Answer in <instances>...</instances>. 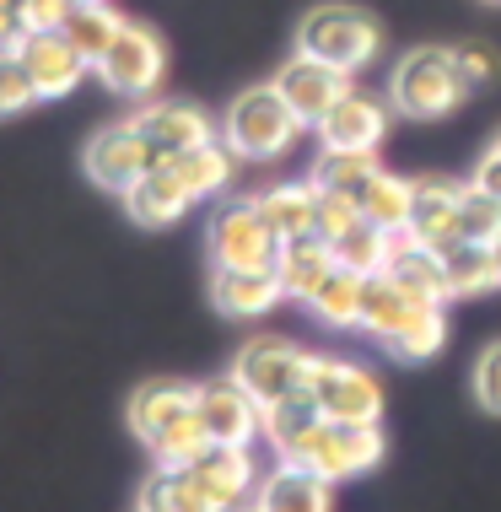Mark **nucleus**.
Masks as SVG:
<instances>
[{
    "instance_id": "f257e3e1",
    "label": "nucleus",
    "mask_w": 501,
    "mask_h": 512,
    "mask_svg": "<svg viewBox=\"0 0 501 512\" xmlns=\"http://www.w3.org/2000/svg\"><path fill=\"white\" fill-rule=\"evenodd\" d=\"M469 92H475V81L464 76L458 54L442 49V44L410 49L405 60L394 65V76H388V103H394V114L415 119V124H437V119L458 114V108L469 103Z\"/></svg>"
},
{
    "instance_id": "f03ea898",
    "label": "nucleus",
    "mask_w": 501,
    "mask_h": 512,
    "mask_svg": "<svg viewBox=\"0 0 501 512\" xmlns=\"http://www.w3.org/2000/svg\"><path fill=\"white\" fill-rule=\"evenodd\" d=\"M291 44H297V54H313V60L334 65V71L356 76L388 49V33L372 11L329 0V6H313L308 17L297 22V38H291Z\"/></svg>"
},
{
    "instance_id": "7ed1b4c3",
    "label": "nucleus",
    "mask_w": 501,
    "mask_h": 512,
    "mask_svg": "<svg viewBox=\"0 0 501 512\" xmlns=\"http://www.w3.org/2000/svg\"><path fill=\"white\" fill-rule=\"evenodd\" d=\"M308 135V124L297 119V108L281 98L275 81H259L232 98V108L221 114V141L238 151L243 162H275Z\"/></svg>"
},
{
    "instance_id": "20e7f679",
    "label": "nucleus",
    "mask_w": 501,
    "mask_h": 512,
    "mask_svg": "<svg viewBox=\"0 0 501 512\" xmlns=\"http://www.w3.org/2000/svg\"><path fill=\"white\" fill-rule=\"evenodd\" d=\"M281 238L270 232L254 195H232L221 200L211 221H205V259L211 270H275Z\"/></svg>"
},
{
    "instance_id": "39448f33",
    "label": "nucleus",
    "mask_w": 501,
    "mask_h": 512,
    "mask_svg": "<svg viewBox=\"0 0 501 512\" xmlns=\"http://www.w3.org/2000/svg\"><path fill=\"white\" fill-rule=\"evenodd\" d=\"M388 459V437L383 426H340V421H318L308 437H302V448L291 453L286 464H302L313 469L318 480H329V486H345V480H361L372 475Z\"/></svg>"
},
{
    "instance_id": "423d86ee",
    "label": "nucleus",
    "mask_w": 501,
    "mask_h": 512,
    "mask_svg": "<svg viewBox=\"0 0 501 512\" xmlns=\"http://www.w3.org/2000/svg\"><path fill=\"white\" fill-rule=\"evenodd\" d=\"M232 378H238L264 410L291 405V399H308L313 351H302V345H291V340H275V335H254L238 356H232Z\"/></svg>"
},
{
    "instance_id": "0eeeda50",
    "label": "nucleus",
    "mask_w": 501,
    "mask_h": 512,
    "mask_svg": "<svg viewBox=\"0 0 501 512\" xmlns=\"http://www.w3.org/2000/svg\"><path fill=\"white\" fill-rule=\"evenodd\" d=\"M97 81H103L114 98H135V103L157 98L162 81H167V44H162V33H157V27H146V22H135V17H124L119 38L108 44L103 60H97Z\"/></svg>"
},
{
    "instance_id": "6e6552de",
    "label": "nucleus",
    "mask_w": 501,
    "mask_h": 512,
    "mask_svg": "<svg viewBox=\"0 0 501 512\" xmlns=\"http://www.w3.org/2000/svg\"><path fill=\"white\" fill-rule=\"evenodd\" d=\"M308 399L324 421L340 426H378L383 421V383L378 372L340 362V356H313V378H308Z\"/></svg>"
},
{
    "instance_id": "1a4fd4ad",
    "label": "nucleus",
    "mask_w": 501,
    "mask_h": 512,
    "mask_svg": "<svg viewBox=\"0 0 501 512\" xmlns=\"http://www.w3.org/2000/svg\"><path fill=\"white\" fill-rule=\"evenodd\" d=\"M151 162H157V157H151V146H146V135H141V124H135V119L103 124V130L81 146V173H87L103 195H124V189L151 168Z\"/></svg>"
},
{
    "instance_id": "9d476101",
    "label": "nucleus",
    "mask_w": 501,
    "mask_h": 512,
    "mask_svg": "<svg viewBox=\"0 0 501 512\" xmlns=\"http://www.w3.org/2000/svg\"><path fill=\"white\" fill-rule=\"evenodd\" d=\"M130 119L141 124V135H146L157 162L184 157V151L205 146V141H221V119H211L200 103H184V98H146Z\"/></svg>"
},
{
    "instance_id": "9b49d317",
    "label": "nucleus",
    "mask_w": 501,
    "mask_h": 512,
    "mask_svg": "<svg viewBox=\"0 0 501 512\" xmlns=\"http://www.w3.org/2000/svg\"><path fill=\"white\" fill-rule=\"evenodd\" d=\"M388 124H394V103L351 87L313 130H318V151H378L388 141Z\"/></svg>"
},
{
    "instance_id": "f8f14e48",
    "label": "nucleus",
    "mask_w": 501,
    "mask_h": 512,
    "mask_svg": "<svg viewBox=\"0 0 501 512\" xmlns=\"http://www.w3.org/2000/svg\"><path fill=\"white\" fill-rule=\"evenodd\" d=\"M200 421L205 432H211L216 442H232V448H254V442L264 437V405L254 394L243 389L232 372H221V378L200 383Z\"/></svg>"
},
{
    "instance_id": "ddd939ff",
    "label": "nucleus",
    "mask_w": 501,
    "mask_h": 512,
    "mask_svg": "<svg viewBox=\"0 0 501 512\" xmlns=\"http://www.w3.org/2000/svg\"><path fill=\"white\" fill-rule=\"evenodd\" d=\"M405 238L431 248V254H448V248L469 243L464 238V178H421Z\"/></svg>"
},
{
    "instance_id": "4468645a",
    "label": "nucleus",
    "mask_w": 501,
    "mask_h": 512,
    "mask_svg": "<svg viewBox=\"0 0 501 512\" xmlns=\"http://www.w3.org/2000/svg\"><path fill=\"white\" fill-rule=\"evenodd\" d=\"M17 54L27 60V71H33L38 92H44V103H54V98H71V92L81 87V81L97 76L87 54H81V49L71 44V38H65V27H44V33H27Z\"/></svg>"
},
{
    "instance_id": "2eb2a0df",
    "label": "nucleus",
    "mask_w": 501,
    "mask_h": 512,
    "mask_svg": "<svg viewBox=\"0 0 501 512\" xmlns=\"http://www.w3.org/2000/svg\"><path fill=\"white\" fill-rule=\"evenodd\" d=\"M275 87H281V98L291 108H297V119L313 130V124L324 119L356 81L345 71H334V65H324V60H313V54H291L281 71H275Z\"/></svg>"
},
{
    "instance_id": "dca6fc26",
    "label": "nucleus",
    "mask_w": 501,
    "mask_h": 512,
    "mask_svg": "<svg viewBox=\"0 0 501 512\" xmlns=\"http://www.w3.org/2000/svg\"><path fill=\"white\" fill-rule=\"evenodd\" d=\"M119 200H124V216H130L135 227H151V232L178 227V221L189 216V205H194L189 184L178 178L173 162H151V168L135 178V184L124 189Z\"/></svg>"
},
{
    "instance_id": "f3484780",
    "label": "nucleus",
    "mask_w": 501,
    "mask_h": 512,
    "mask_svg": "<svg viewBox=\"0 0 501 512\" xmlns=\"http://www.w3.org/2000/svg\"><path fill=\"white\" fill-rule=\"evenodd\" d=\"M194 486L205 491V502H211L216 512H232L243 502H254L259 491V464H254V448H232V442H216L211 453H205L200 464H189Z\"/></svg>"
},
{
    "instance_id": "a211bd4d",
    "label": "nucleus",
    "mask_w": 501,
    "mask_h": 512,
    "mask_svg": "<svg viewBox=\"0 0 501 512\" xmlns=\"http://www.w3.org/2000/svg\"><path fill=\"white\" fill-rule=\"evenodd\" d=\"M200 405V383H178V378H151L141 389L130 394V405H124V421H130V432L141 442H157L167 426H178L184 415H194Z\"/></svg>"
},
{
    "instance_id": "6ab92c4d",
    "label": "nucleus",
    "mask_w": 501,
    "mask_h": 512,
    "mask_svg": "<svg viewBox=\"0 0 501 512\" xmlns=\"http://www.w3.org/2000/svg\"><path fill=\"white\" fill-rule=\"evenodd\" d=\"M205 292H211V308L227 318H264L286 302V286L275 270H211Z\"/></svg>"
},
{
    "instance_id": "aec40b11",
    "label": "nucleus",
    "mask_w": 501,
    "mask_h": 512,
    "mask_svg": "<svg viewBox=\"0 0 501 512\" xmlns=\"http://www.w3.org/2000/svg\"><path fill=\"white\" fill-rule=\"evenodd\" d=\"M254 507L259 512H334V486L318 480L313 469L275 459L254 491Z\"/></svg>"
},
{
    "instance_id": "412c9836",
    "label": "nucleus",
    "mask_w": 501,
    "mask_h": 512,
    "mask_svg": "<svg viewBox=\"0 0 501 512\" xmlns=\"http://www.w3.org/2000/svg\"><path fill=\"white\" fill-rule=\"evenodd\" d=\"M254 200H259L264 221H270V232H275L281 243L318 232V189H313V178H286V184L259 189Z\"/></svg>"
},
{
    "instance_id": "4be33fe9",
    "label": "nucleus",
    "mask_w": 501,
    "mask_h": 512,
    "mask_svg": "<svg viewBox=\"0 0 501 512\" xmlns=\"http://www.w3.org/2000/svg\"><path fill=\"white\" fill-rule=\"evenodd\" d=\"M421 308H431V302L410 297L394 275H367V286H361V324L356 329H367L378 345H388Z\"/></svg>"
},
{
    "instance_id": "5701e85b",
    "label": "nucleus",
    "mask_w": 501,
    "mask_h": 512,
    "mask_svg": "<svg viewBox=\"0 0 501 512\" xmlns=\"http://www.w3.org/2000/svg\"><path fill=\"white\" fill-rule=\"evenodd\" d=\"M334 265H340V259H334V243L318 238V232L281 243V254H275V275H281L286 297H297V302H308L318 286L334 275Z\"/></svg>"
},
{
    "instance_id": "b1692460",
    "label": "nucleus",
    "mask_w": 501,
    "mask_h": 512,
    "mask_svg": "<svg viewBox=\"0 0 501 512\" xmlns=\"http://www.w3.org/2000/svg\"><path fill=\"white\" fill-rule=\"evenodd\" d=\"M178 168V178L189 184V195H194V205L200 200H216V195H227L232 189V178H238V151H232L227 141H205V146H194V151H184V157H167Z\"/></svg>"
},
{
    "instance_id": "393cba45",
    "label": "nucleus",
    "mask_w": 501,
    "mask_h": 512,
    "mask_svg": "<svg viewBox=\"0 0 501 512\" xmlns=\"http://www.w3.org/2000/svg\"><path fill=\"white\" fill-rule=\"evenodd\" d=\"M388 275H394L410 297H421V302H448V270H442V254L410 243L405 232H399V248H394V265H388Z\"/></svg>"
},
{
    "instance_id": "a878e982",
    "label": "nucleus",
    "mask_w": 501,
    "mask_h": 512,
    "mask_svg": "<svg viewBox=\"0 0 501 512\" xmlns=\"http://www.w3.org/2000/svg\"><path fill=\"white\" fill-rule=\"evenodd\" d=\"M361 286H367V275L334 265V275L318 286L308 302H302V308H308L324 329H356L361 324Z\"/></svg>"
},
{
    "instance_id": "bb28decb",
    "label": "nucleus",
    "mask_w": 501,
    "mask_h": 512,
    "mask_svg": "<svg viewBox=\"0 0 501 512\" xmlns=\"http://www.w3.org/2000/svg\"><path fill=\"white\" fill-rule=\"evenodd\" d=\"M394 248H399V232L378 227V221H361V227H351L340 243H334V259H340L345 270H356V275H388Z\"/></svg>"
},
{
    "instance_id": "cd10ccee",
    "label": "nucleus",
    "mask_w": 501,
    "mask_h": 512,
    "mask_svg": "<svg viewBox=\"0 0 501 512\" xmlns=\"http://www.w3.org/2000/svg\"><path fill=\"white\" fill-rule=\"evenodd\" d=\"M135 512H216V507L205 502L189 469H151L141 496H135Z\"/></svg>"
},
{
    "instance_id": "c85d7f7f",
    "label": "nucleus",
    "mask_w": 501,
    "mask_h": 512,
    "mask_svg": "<svg viewBox=\"0 0 501 512\" xmlns=\"http://www.w3.org/2000/svg\"><path fill=\"white\" fill-rule=\"evenodd\" d=\"M415 178H399V173H378L367 184V195H361V216L367 221H378V227H388V232H405L410 227V216H415Z\"/></svg>"
},
{
    "instance_id": "c756f323",
    "label": "nucleus",
    "mask_w": 501,
    "mask_h": 512,
    "mask_svg": "<svg viewBox=\"0 0 501 512\" xmlns=\"http://www.w3.org/2000/svg\"><path fill=\"white\" fill-rule=\"evenodd\" d=\"M383 173L378 151H318L313 162V184L318 189H340V195H367V184Z\"/></svg>"
},
{
    "instance_id": "7c9ffc66",
    "label": "nucleus",
    "mask_w": 501,
    "mask_h": 512,
    "mask_svg": "<svg viewBox=\"0 0 501 512\" xmlns=\"http://www.w3.org/2000/svg\"><path fill=\"white\" fill-rule=\"evenodd\" d=\"M211 448H216V437L205 432L200 410H194V415H184L178 426H167V432H162L157 442H146V453H151V469H189V464H200Z\"/></svg>"
},
{
    "instance_id": "2f4dec72",
    "label": "nucleus",
    "mask_w": 501,
    "mask_h": 512,
    "mask_svg": "<svg viewBox=\"0 0 501 512\" xmlns=\"http://www.w3.org/2000/svg\"><path fill=\"white\" fill-rule=\"evenodd\" d=\"M442 345H448V313H442V302H431V308H421L394 340L383 345V351L394 356V362L421 367V362H431V356L442 351Z\"/></svg>"
},
{
    "instance_id": "473e14b6",
    "label": "nucleus",
    "mask_w": 501,
    "mask_h": 512,
    "mask_svg": "<svg viewBox=\"0 0 501 512\" xmlns=\"http://www.w3.org/2000/svg\"><path fill=\"white\" fill-rule=\"evenodd\" d=\"M119 27H124V11H114L103 0V6H71V17H65V38L92 60V71H97V60L108 54V44L119 38Z\"/></svg>"
},
{
    "instance_id": "72a5a7b5",
    "label": "nucleus",
    "mask_w": 501,
    "mask_h": 512,
    "mask_svg": "<svg viewBox=\"0 0 501 512\" xmlns=\"http://www.w3.org/2000/svg\"><path fill=\"white\" fill-rule=\"evenodd\" d=\"M442 270H448V302H453V297L496 292L491 248H485V243H458V248H448V254H442Z\"/></svg>"
},
{
    "instance_id": "f704fd0d",
    "label": "nucleus",
    "mask_w": 501,
    "mask_h": 512,
    "mask_svg": "<svg viewBox=\"0 0 501 512\" xmlns=\"http://www.w3.org/2000/svg\"><path fill=\"white\" fill-rule=\"evenodd\" d=\"M318 421H324V415L313 410V399H291V405H270V410H264V442L275 448V459H291V453L302 448V437H308Z\"/></svg>"
},
{
    "instance_id": "c9c22d12",
    "label": "nucleus",
    "mask_w": 501,
    "mask_h": 512,
    "mask_svg": "<svg viewBox=\"0 0 501 512\" xmlns=\"http://www.w3.org/2000/svg\"><path fill=\"white\" fill-rule=\"evenodd\" d=\"M38 103H44V92H38L27 60L17 49H6L0 54V119H22V114H33Z\"/></svg>"
},
{
    "instance_id": "e433bc0d",
    "label": "nucleus",
    "mask_w": 501,
    "mask_h": 512,
    "mask_svg": "<svg viewBox=\"0 0 501 512\" xmlns=\"http://www.w3.org/2000/svg\"><path fill=\"white\" fill-rule=\"evenodd\" d=\"M464 238L491 248L501 238V200L485 195L475 178H464Z\"/></svg>"
},
{
    "instance_id": "4c0bfd02",
    "label": "nucleus",
    "mask_w": 501,
    "mask_h": 512,
    "mask_svg": "<svg viewBox=\"0 0 501 512\" xmlns=\"http://www.w3.org/2000/svg\"><path fill=\"white\" fill-rule=\"evenodd\" d=\"M318 189V184H313ZM361 200L356 195H340V189H318V238H329V243H340L351 227H361Z\"/></svg>"
},
{
    "instance_id": "58836bf2",
    "label": "nucleus",
    "mask_w": 501,
    "mask_h": 512,
    "mask_svg": "<svg viewBox=\"0 0 501 512\" xmlns=\"http://www.w3.org/2000/svg\"><path fill=\"white\" fill-rule=\"evenodd\" d=\"M469 389H475V405L501 415V340H491L475 356V372H469Z\"/></svg>"
},
{
    "instance_id": "ea45409f",
    "label": "nucleus",
    "mask_w": 501,
    "mask_h": 512,
    "mask_svg": "<svg viewBox=\"0 0 501 512\" xmlns=\"http://www.w3.org/2000/svg\"><path fill=\"white\" fill-rule=\"evenodd\" d=\"M453 54H458V65H464V76L475 81V87H480V81H491V76L501 71V60H496V54L485 49V44H458Z\"/></svg>"
},
{
    "instance_id": "a19ab883",
    "label": "nucleus",
    "mask_w": 501,
    "mask_h": 512,
    "mask_svg": "<svg viewBox=\"0 0 501 512\" xmlns=\"http://www.w3.org/2000/svg\"><path fill=\"white\" fill-rule=\"evenodd\" d=\"M65 17H71V0H27V11H22L27 33H44V27H65Z\"/></svg>"
},
{
    "instance_id": "79ce46f5",
    "label": "nucleus",
    "mask_w": 501,
    "mask_h": 512,
    "mask_svg": "<svg viewBox=\"0 0 501 512\" xmlns=\"http://www.w3.org/2000/svg\"><path fill=\"white\" fill-rule=\"evenodd\" d=\"M22 38H27V22H22L11 6H0V54H6V49H22Z\"/></svg>"
},
{
    "instance_id": "37998d69",
    "label": "nucleus",
    "mask_w": 501,
    "mask_h": 512,
    "mask_svg": "<svg viewBox=\"0 0 501 512\" xmlns=\"http://www.w3.org/2000/svg\"><path fill=\"white\" fill-rule=\"evenodd\" d=\"M475 184L485 189V195H496V200H501V157H496V151H485V157H480Z\"/></svg>"
},
{
    "instance_id": "c03bdc74",
    "label": "nucleus",
    "mask_w": 501,
    "mask_h": 512,
    "mask_svg": "<svg viewBox=\"0 0 501 512\" xmlns=\"http://www.w3.org/2000/svg\"><path fill=\"white\" fill-rule=\"evenodd\" d=\"M491 275H496V292H501V238L491 243Z\"/></svg>"
},
{
    "instance_id": "a18cd8bd",
    "label": "nucleus",
    "mask_w": 501,
    "mask_h": 512,
    "mask_svg": "<svg viewBox=\"0 0 501 512\" xmlns=\"http://www.w3.org/2000/svg\"><path fill=\"white\" fill-rule=\"evenodd\" d=\"M0 6H11V11H17V17H22V11H27V0H0Z\"/></svg>"
},
{
    "instance_id": "49530a36",
    "label": "nucleus",
    "mask_w": 501,
    "mask_h": 512,
    "mask_svg": "<svg viewBox=\"0 0 501 512\" xmlns=\"http://www.w3.org/2000/svg\"><path fill=\"white\" fill-rule=\"evenodd\" d=\"M71 6H103V0H71Z\"/></svg>"
},
{
    "instance_id": "de8ad7c7",
    "label": "nucleus",
    "mask_w": 501,
    "mask_h": 512,
    "mask_svg": "<svg viewBox=\"0 0 501 512\" xmlns=\"http://www.w3.org/2000/svg\"><path fill=\"white\" fill-rule=\"evenodd\" d=\"M232 512H259V507H254V502H243V507H232Z\"/></svg>"
},
{
    "instance_id": "09e8293b",
    "label": "nucleus",
    "mask_w": 501,
    "mask_h": 512,
    "mask_svg": "<svg viewBox=\"0 0 501 512\" xmlns=\"http://www.w3.org/2000/svg\"><path fill=\"white\" fill-rule=\"evenodd\" d=\"M491 151H496V157H501V135H496V141H491Z\"/></svg>"
},
{
    "instance_id": "8fccbe9b",
    "label": "nucleus",
    "mask_w": 501,
    "mask_h": 512,
    "mask_svg": "<svg viewBox=\"0 0 501 512\" xmlns=\"http://www.w3.org/2000/svg\"><path fill=\"white\" fill-rule=\"evenodd\" d=\"M491 6H501V0H491Z\"/></svg>"
}]
</instances>
